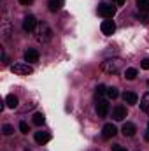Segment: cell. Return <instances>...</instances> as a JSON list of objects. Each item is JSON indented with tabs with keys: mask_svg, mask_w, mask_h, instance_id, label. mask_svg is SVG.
<instances>
[{
	"mask_svg": "<svg viewBox=\"0 0 149 151\" xmlns=\"http://www.w3.org/2000/svg\"><path fill=\"white\" fill-rule=\"evenodd\" d=\"M34 34H35L37 42H40V44H47V42L53 39V28H51L46 21H40V23H37Z\"/></svg>",
	"mask_w": 149,
	"mask_h": 151,
	"instance_id": "1",
	"label": "cell"
},
{
	"mask_svg": "<svg viewBox=\"0 0 149 151\" xmlns=\"http://www.w3.org/2000/svg\"><path fill=\"white\" fill-rule=\"evenodd\" d=\"M102 70L105 72V74H117L119 70H121V67H123V60L121 58H107V60H104L102 62Z\"/></svg>",
	"mask_w": 149,
	"mask_h": 151,
	"instance_id": "2",
	"label": "cell"
},
{
	"mask_svg": "<svg viewBox=\"0 0 149 151\" xmlns=\"http://www.w3.org/2000/svg\"><path fill=\"white\" fill-rule=\"evenodd\" d=\"M0 34H2V37L5 39V40H9L11 35L14 34V25H12V21L9 19L7 14L2 16V21H0Z\"/></svg>",
	"mask_w": 149,
	"mask_h": 151,
	"instance_id": "3",
	"label": "cell"
},
{
	"mask_svg": "<svg viewBox=\"0 0 149 151\" xmlns=\"http://www.w3.org/2000/svg\"><path fill=\"white\" fill-rule=\"evenodd\" d=\"M11 72L16 74V76H28V74L34 72V69H32L30 63H14L11 67Z\"/></svg>",
	"mask_w": 149,
	"mask_h": 151,
	"instance_id": "4",
	"label": "cell"
},
{
	"mask_svg": "<svg viewBox=\"0 0 149 151\" xmlns=\"http://www.w3.org/2000/svg\"><path fill=\"white\" fill-rule=\"evenodd\" d=\"M98 14L102 18H105V19H111L112 16L116 14V9H114V5H111V4H100L98 5Z\"/></svg>",
	"mask_w": 149,
	"mask_h": 151,
	"instance_id": "5",
	"label": "cell"
},
{
	"mask_svg": "<svg viewBox=\"0 0 149 151\" xmlns=\"http://www.w3.org/2000/svg\"><path fill=\"white\" fill-rule=\"evenodd\" d=\"M35 27H37V19H35V16H32V14L25 16V19H23V30H25V32H34Z\"/></svg>",
	"mask_w": 149,
	"mask_h": 151,
	"instance_id": "6",
	"label": "cell"
},
{
	"mask_svg": "<svg viewBox=\"0 0 149 151\" xmlns=\"http://www.w3.org/2000/svg\"><path fill=\"white\" fill-rule=\"evenodd\" d=\"M109 113V102L107 100H98L97 102V114L98 118H105Z\"/></svg>",
	"mask_w": 149,
	"mask_h": 151,
	"instance_id": "7",
	"label": "cell"
},
{
	"mask_svg": "<svg viewBox=\"0 0 149 151\" xmlns=\"http://www.w3.org/2000/svg\"><path fill=\"white\" fill-rule=\"evenodd\" d=\"M112 118H114L116 121H123V119L126 118V107H125V106H116V107L112 109Z\"/></svg>",
	"mask_w": 149,
	"mask_h": 151,
	"instance_id": "8",
	"label": "cell"
},
{
	"mask_svg": "<svg viewBox=\"0 0 149 151\" xmlns=\"http://www.w3.org/2000/svg\"><path fill=\"white\" fill-rule=\"evenodd\" d=\"M100 28H102V32H104L105 35H112V34L116 32V25H114V21H112V19H104Z\"/></svg>",
	"mask_w": 149,
	"mask_h": 151,
	"instance_id": "9",
	"label": "cell"
},
{
	"mask_svg": "<svg viewBox=\"0 0 149 151\" xmlns=\"http://www.w3.org/2000/svg\"><path fill=\"white\" fill-rule=\"evenodd\" d=\"M116 134H117V130H116V127H114L112 123L104 125V128H102V137H104V139H112Z\"/></svg>",
	"mask_w": 149,
	"mask_h": 151,
	"instance_id": "10",
	"label": "cell"
},
{
	"mask_svg": "<svg viewBox=\"0 0 149 151\" xmlns=\"http://www.w3.org/2000/svg\"><path fill=\"white\" fill-rule=\"evenodd\" d=\"M123 100H125V104H128V106H135L137 100H139V97H137V93H133V91H125V93H123Z\"/></svg>",
	"mask_w": 149,
	"mask_h": 151,
	"instance_id": "11",
	"label": "cell"
},
{
	"mask_svg": "<svg viewBox=\"0 0 149 151\" xmlns=\"http://www.w3.org/2000/svg\"><path fill=\"white\" fill-rule=\"evenodd\" d=\"M121 132H123V135H125V137H133V135H135V132H137V127H135L133 123H125V125H123V128H121Z\"/></svg>",
	"mask_w": 149,
	"mask_h": 151,
	"instance_id": "12",
	"label": "cell"
},
{
	"mask_svg": "<svg viewBox=\"0 0 149 151\" xmlns=\"http://www.w3.org/2000/svg\"><path fill=\"white\" fill-rule=\"evenodd\" d=\"M25 62L27 63H35V62H39V51L37 49H28L25 53Z\"/></svg>",
	"mask_w": 149,
	"mask_h": 151,
	"instance_id": "13",
	"label": "cell"
},
{
	"mask_svg": "<svg viewBox=\"0 0 149 151\" xmlns=\"http://www.w3.org/2000/svg\"><path fill=\"white\" fill-rule=\"evenodd\" d=\"M51 141V134L49 132H35V142L37 144H46Z\"/></svg>",
	"mask_w": 149,
	"mask_h": 151,
	"instance_id": "14",
	"label": "cell"
},
{
	"mask_svg": "<svg viewBox=\"0 0 149 151\" xmlns=\"http://www.w3.org/2000/svg\"><path fill=\"white\" fill-rule=\"evenodd\" d=\"M63 4H65V0H47V7H49L51 12L60 11V9L63 7Z\"/></svg>",
	"mask_w": 149,
	"mask_h": 151,
	"instance_id": "15",
	"label": "cell"
},
{
	"mask_svg": "<svg viewBox=\"0 0 149 151\" xmlns=\"http://www.w3.org/2000/svg\"><path fill=\"white\" fill-rule=\"evenodd\" d=\"M5 106H7L9 109H16V107H18V97L12 95V93L7 95V97H5Z\"/></svg>",
	"mask_w": 149,
	"mask_h": 151,
	"instance_id": "16",
	"label": "cell"
},
{
	"mask_svg": "<svg viewBox=\"0 0 149 151\" xmlns=\"http://www.w3.org/2000/svg\"><path fill=\"white\" fill-rule=\"evenodd\" d=\"M140 109L149 116V91L144 93V97H142V100H140Z\"/></svg>",
	"mask_w": 149,
	"mask_h": 151,
	"instance_id": "17",
	"label": "cell"
},
{
	"mask_svg": "<svg viewBox=\"0 0 149 151\" xmlns=\"http://www.w3.org/2000/svg\"><path fill=\"white\" fill-rule=\"evenodd\" d=\"M137 69H133V67H130V69H126L125 70V79H128V81H133L135 77H137Z\"/></svg>",
	"mask_w": 149,
	"mask_h": 151,
	"instance_id": "18",
	"label": "cell"
},
{
	"mask_svg": "<svg viewBox=\"0 0 149 151\" xmlns=\"http://www.w3.org/2000/svg\"><path fill=\"white\" fill-rule=\"evenodd\" d=\"M137 7L140 12H149V0H137Z\"/></svg>",
	"mask_w": 149,
	"mask_h": 151,
	"instance_id": "19",
	"label": "cell"
},
{
	"mask_svg": "<svg viewBox=\"0 0 149 151\" xmlns=\"http://www.w3.org/2000/svg\"><path fill=\"white\" fill-rule=\"evenodd\" d=\"M44 121H46V116H44L42 113H35L34 114V125L40 127V125H44Z\"/></svg>",
	"mask_w": 149,
	"mask_h": 151,
	"instance_id": "20",
	"label": "cell"
},
{
	"mask_svg": "<svg viewBox=\"0 0 149 151\" xmlns=\"http://www.w3.org/2000/svg\"><path fill=\"white\" fill-rule=\"evenodd\" d=\"M97 97H102V95H107V86H104V84H98L97 86Z\"/></svg>",
	"mask_w": 149,
	"mask_h": 151,
	"instance_id": "21",
	"label": "cell"
},
{
	"mask_svg": "<svg viewBox=\"0 0 149 151\" xmlns=\"http://www.w3.org/2000/svg\"><path fill=\"white\" fill-rule=\"evenodd\" d=\"M117 95H119V91H117V88H107V97L109 99H117Z\"/></svg>",
	"mask_w": 149,
	"mask_h": 151,
	"instance_id": "22",
	"label": "cell"
},
{
	"mask_svg": "<svg viewBox=\"0 0 149 151\" xmlns=\"http://www.w3.org/2000/svg\"><path fill=\"white\" fill-rule=\"evenodd\" d=\"M12 132H14V127H12V125H4V127H2V134H4V135H11Z\"/></svg>",
	"mask_w": 149,
	"mask_h": 151,
	"instance_id": "23",
	"label": "cell"
},
{
	"mask_svg": "<svg viewBox=\"0 0 149 151\" xmlns=\"http://www.w3.org/2000/svg\"><path fill=\"white\" fill-rule=\"evenodd\" d=\"M19 130H21L23 134H28V125H27L25 121H21V123H19Z\"/></svg>",
	"mask_w": 149,
	"mask_h": 151,
	"instance_id": "24",
	"label": "cell"
},
{
	"mask_svg": "<svg viewBox=\"0 0 149 151\" xmlns=\"http://www.w3.org/2000/svg\"><path fill=\"white\" fill-rule=\"evenodd\" d=\"M140 67H142V69H146V70H149V58H146V60H142V62H140Z\"/></svg>",
	"mask_w": 149,
	"mask_h": 151,
	"instance_id": "25",
	"label": "cell"
},
{
	"mask_svg": "<svg viewBox=\"0 0 149 151\" xmlns=\"http://www.w3.org/2000/svg\"><path fill=\"white\" fill-rule=\"evenodd\" d=\"M112 151H126V150H125L123 146H119V144H114V146H112Z\"/></svg>",
	"mask_w": 149,
	"mask_h": 151,
	"instance_id": "26",
	"label": "cell"
},
{
	"mask_svg": "<svg viewBox=\"0 0 149 151\" xmlns=\"http://www.w3.org/2000/svg\"><path fill=\"white\" fill-rule=\"evenodd\" d=\"M32 2H34V0H19L21 5H32Z\"/></svg>",
	"mask_w": 149,
	"mask_h": 151,
	"instance_id": "27",
	"label": "cell"
},
{
	"mask_svg": "<svg viewBox=\"0 0 149 151\" xmlns=\"http://www.w3.org/2000/svg\"><path fill=\"white\" fill-rule=\"evenodd\" d=\"M144 139H146V141H148V142H149V128H148V132L144 134Z\"/></svg>",
	"mask_w": 149,
	"mask_h": 151,
	"instance_id": "28",
	"label": "cell"
},
{
	"mask_svg": "<svg viewBox=\"0 0 149 151\" xmlns=\"http://www.w3.org/2000/svg\"><path fill=\"white\" fill-rule=\"evenodd\" d=\"M116 4L117 5H125V0H116Z\"/></svg>",
	"mask_w": 149,
	"mask_h": 151,
	"instance_id": "29",
	"label": "cell"
},
{
	"mask_svg": "<svg viewBox=\"0 0 149 151\" xmlns=\"http://www.w3.org/2000/svg\"><path fill=\"white\" fill-rule=\"evenodd\" d=\"M148 128H149V123H148Z\"/></svg>",
	"mask_w": 149,
	"mask_h": 151,
	"instance_id": "30",
	"label": "cell"
}]
</instances>
